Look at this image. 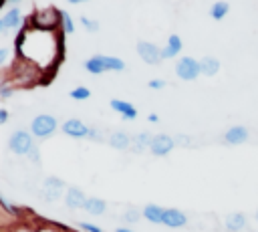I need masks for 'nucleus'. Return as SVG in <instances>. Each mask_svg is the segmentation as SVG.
<instances>
[{"mask_svg":"<svg viewBox=\"0 0 258 232\" xmlns=\"http://www.w3.org/2000/svg\"><path fill=\"white\" fill-rule=\"evenodd\" d=\"M8 147L10 151H14L16 155H28L30 149L34 147V139H32V133L24 131V129H16L10 139H8Z\"/></svg>","mask_w":258,"mask_h":232,"instance_id":"f257e3e1","label":"nucleus"},{"mask_svg":"<svg viewBox=\"0 0 258 232\" xmlns=\"http://www.w3.org/2000/svg\"><path fill=\"white\" fill-rule=\"evenodd\" d=\"M56 129V119L52 115H36L30 123V133L38 139H44L48 135H52Z\"/></svg>","mask_w":258,"mask_h":232,"instance_id":"f03ea898","label":"nucleus"},{"mask_svg":"<svg viewBox=\"0 0 258 232\" xmlns=\"http://www.w3.org/2000/svg\"><path fill=\"white\" fill-rule=\"evenodd\" d=\"M175 73L179 79L183 81H194L200 75V61L191 59V56H183L179 59V63L175 65Z\"/></svg>","mask_w":258,"mask_h":232,"instance_id":"7ed1b4c3","label":"nucleus"},{"mask_svg":"<svg viewBox=\"0 0 258 232\" xmlns=\"http://www.w3.org/2000/svg\"><path fill=\"white\" fill-rule=\"evenodd\" d=\"M173 147H175V139H173V137H169V135H165V133L153 135L151 145H149L151 153H153V155H159V157H161V155H167Z\"/></svg>","mask_w":258,"mask_h":232,"instance_id":"20e7f679","label":"nucleus"},{"mask_svg":"<svg viewBox=\"0 0 258 232\" xmlns=\"http://www.w3.org/2000/svg\"><path fill=\"white\" fill-rule=\"evenodd\" d=\"M137 52L143 59V63H147V65H157L161 61V50L153 42H145V40L137 42Z\"/></svg>","mask_w":258,"mask_h":232,"instance_id":"39448f33","label":"nucleus"},{"mask_svg":"<svg viewBox=\"0 0 258 232\" xmlns=\"http://www.w3.org/2000/svg\"><path fill=\"white\" fill-rule=\"evenodd\" d=\"M185 222H187V216L181 210H177V208H165L163 222L161 224H165L167 228H181V226H185Z\"/></svg>","mask_w":258,"mask_h":232,"instance_id":"423d86ee","label":"nucleus"},{"mask_svg":"<svg viewBox=\"0 0 258 232\" xmlns=\"http://www.w3.org/2000/svg\"><path fill=\"white\" fill-rule=\"evenodd\" d=\"M62 188H64V182H62V180H58V178H46L42 194H44V198H46L48 202H54V200L60 198Z\"/></svg>","mask_w":258,"mask_h":232,"instance_id":"0eeeda50","label":"nucleus"},{"mask_svg":"<svg viewBox=\"0 0 258 232\" xmlns=\"http://www.w3.org/2000/svg\"><path fill=\"white\" fill-rule=\"evenodd\" d=\"M62 131H64L67 135H71V137H87V135L91 133V129H89L83 121H79V119H69V121H64V123H62Z\"/></svg>","mask_w":258,"mask_h":232,"instance_id":"6e6552de","label":"nucleus"},{"mask_svg":"<svg viewBox=\"0 0 258 232\" xmlns=\"http://www.w3.org/2000/svg\"><path fill=\"white\" fill-rule=\"evenodd\" d=\"M224 139H226V143H230V145H240V143H244V141L248 139V129H246L244 125H234V127H230V129L226 131Z\"/></svg>","mask_w":258,"mask_h":232,"instance_id":"1a4fd4ad","label":"nucleus"},{"mask_svg":"<svg viewBox=\"0 0 258 232\" xmlns=\"http://www.w3.org/2000/svg\"><path fill=\"white\" fill-rule=\"evenodd\" d=\"M85 194L79 190V188H69L67 194H64V204L71 208V210H79V208H85Z\"/></svg>","mask_w":258,"mask_h":232,"instance_id":"9d476101","label":"nucleus"},{"mask_svg":"<svg viewBox=\"0 0 258 232\" xmlns=\"http://www.w3.org/2000/svg\"><path fill=\"white\" fill-rule=\"evenodd\" d=\"M111 109L117 111V113H121L125 119H135V117H137V109H135L131 103L121 101V99H113V101H111Z\"/></svg>","mask_w":258,"mask_h":232,"instance_id":"9b49d317","label":"nucleus"},{"mask_svg":"<svg viewBox=\"0 0 258 232\" xmlns=\"http://www.w3.org/2000/svg\"><path fill=\"white\" fill-rule=\"evenodd\" d=\"M163 212H165V208H161V206H157V204H147L141 214H143L145 220H149V222H153V224H161V222H163Z\"/></svg>","mask_w":258,"mask_h":232,"instance_id":"f8f14e48","label":"nucleus"},{"mask_svg":"<svg viewBox=\"0 0 258 232\" xmlns=\"http://www.w3.org/2000/svg\"><path fill=\"white\" fill-rule=\"evenodd\" d=\"M179 50H181V38H179L177 34H171L169 40H167V44H165L163 50H161V59H171V56H175Z\"/></svg>","mask_w":258,"mask_h":232,"instance_id":"ddd939ff","label":"nucleus"},{"mask_svg":"<svg viewBox=\"0 0 258 232\" xmlns=\"http://www.w3.org/2000/svg\"><path fill=\"white\" fill-rule=\"evenodd\" d=\"M244 226H246V216L244 214H240V212L228 214V218H226V230L228 232H240Z\"/></svg>","mask_w":258,"mask_h":232,"instance_id":"4468645a","label":"nucleus"},{"mask_svg":"<svg viewBox=\"0 0 258 232\" xmlns=\"http://www.w3.org/2000/svg\"><path fill=\"white\" fill-rule=\"evenodd\" d=\"M218 69H220V61L214 59V56H204V59L200 61V73H202V75L212 77V75L218 73Z\"/></svg>","mask_w":258,"mask_h":232,"instance_id":"2eb2a0df","label":"nucleus"},{"mask_svg":"<svg viewBox=\"0 0 258 232\" xmlns=\"http://www.w3.org/2000/svg\"><path fill=\"white\" fill-rule=\"evenodd\" d=\"M109 145L115 147V149H127V147L131 145V139H129L127 133L115 131V133H111V137H109Z\"/></svg>","mask_w":258,"mask_h":232,"instance_id":"dca6fc26","label":"nucleus"},{"mask_svg":"<svg viewBox=\"0 0 258 232\" xmlns=\"http://www.w3.org/2000/svg\"><path fill=\"white\" fill-rule=\"evenodd\" d=\"M85 210H87L89 214H93V216H101V214L107 210V204H105V200H101V198H87Z\"/></svg>","mask_w":258,"mask_h":232,"instance_id":"f3484780","label":"nucleus"},{"mask_svg":"<svg viewBox=\"0 0 258 232\" xmlns=\"http://www.w3.org/2000/svg\"><path fill=\"white\" fill-rule=\"evenodd\" d=\"M103 69L105 71H123L125 63L117 56H103Z\"/></svg>","mask_w":258,"mask_h":232,"instance_id":"a211bd4d","label":"nucleus"},{"mask_svg":"<svg viewBox=\"0 0 258 232\" xmlns=\"http://www.w3.org/2000/svg\"><path fill=\"white\" fill-rule=\"evenodd\" d=\"M2 20H4V28H14V26H18V22H20V10H18V8H10L8 14H6Z\"/></svg>","mask_w":258,"mask_h":232,"instance_id":"6ab92c4d","label":"nucleus"},{"mask_svg":"<svg viewBox=\"0 0 258 232\" xmlns=\"http://www.w3.org/2000/svg\"><path fill=\"white\" fill-rule=\"evenodd\" d=\"M228 2H216L212 8H210V16L216 18V20H222L226 14H228Z\"/></svg>","mask_w":258,"mask_h":232,"instance_id":"aec40b11","label":"nucleus"},{"mask_svg":"<svg viewBox=\"0 0 258 232\" xmlns=\"http://www.w3.org/2000/svg\"><path fill=\"white\" fill-rule=\"evenodd\" d=\"M85 69H87L89 73H93V75L103 73V71H105V69H103V56H93V59H89V61L85 63Z\"/></svg>","mask_w":258,"mask_h":232,"instance_id":"412c9836","label":"nucleus"},{"mask_svg":"<svg viewBox=\"0 0 258 232\" xmlns=\"http://www.w3.org/2000/svg\"><path fill=\"white\" fill-rule=\"evenodd\" d=\"M151 139H153V135H149L147 131L139 133V135L135 137V149H137V151H141V149L149 147V145H151Z\"/></svg>","mask_w":258,"mask_h":232,"instance_id":"4be33fe9","label":"nucleus"},{"mask_svg":"<svg viewBox=\"0 0 258 232\" xmlns=\"http://www.w3.org/2000/svg\"><path fill=\"white\" fill-rule=\"evenodd\" d=\"M71 97L77 99V101H83V99H89L91 97V91L87 87H77V89L71 91Z\"/></svg>","mask_w":258,"mask_h":232,"instance_id":"5701e85b","label":"nucleus"},{"mask_svg":"<svg viewBox=\"0 0 258 232\" xmlns=\"http://www.w3.org/2000/svg\"><path fill=\"white\" fill-rule=\"evenodd\" d=\"M125 220L127 222H137L139 220V210L137 208H127L125 210Z\"/></svg>","mask_w":258,"mask_h":232,"instance_id":"b1692460","label":"nucleus"},{"mask_svg":"<svg viewBox=\"0 0 258 232\" xmlns=\"http://www.w3.org/2000/svg\"><path fill=\"white\" fill-rule=\"evenodd\" d=\"M60 16H62V24H64V30H67V32H73V30H75V24H73L71 16H69L67 12H60Z\"/></svg>","mask_w":258,"mask_h":232,"instance_id":"393cba45","label":"nucleus"},{"mask_svg":"<svg viewBox=\"0 0 258 232\" xmlns=\"http://www.w3.org/2000/svg\"><path fill=\"white\" fill-rule=\"evenodd\" d=\"M81 22L87 26V30H91V32H97L99 30V24L95 22V20H89L87 16H81Z\"/></svg>","mask_w":258,"mask_h":232,"instance_id":"a878e982","label":"nucleus"},{"mask_svg":"<svg viewBox=\"0 0 258 232\" xmlns=\"http://www.w3.org/2000/svg\"><path fill=\"white\" fill-rule=\"evenodd\" d=\"M79 228H81V230H85V232H101V228H99V226L89 224V222H81V224H79Z\"/></svg>","mask_w":258,"mask_h":232,"instance_id":"bb28decb","label":"nucleus"},{"mask_svg":"<svg viewBox=\"0 0 258 232\" xmlns=\"http://www.w3.org/2000/svg\"><path fill=\"white\" fill-rule=\"evenodd\" d=\"M0 204H2V206H4V208H6L8 212H12V214L16 212V208H14V206H12V204H10V202H8V200H6L4 196H0Z\"/></svg>","mask_w":258,"mask_h":232,"instance_id":"cd10ccee","label":"nucleus"},{"mask_svg":"<svg viewBox=\"0 0 258 232\" xmlns=\"http://www.w3.org/2000/svg\"><path fill=\"white\" fill-rule=\"evenodd\" d=\"M163 85H165V83H163V81H159V79H153V81H149V87H151V89H161Z\"/></svg>","mask_w":258,"mask_h":232,"instance_id":"c85d7f7f","label":"nucleus"},{"mask_svg":"<svg viewBox=\"0 0 258 232\" xmlns=\"http://www.w3.org/2000/svg\"><path fill=\"white\" fill-rule=\"evenodd\" d=\"M10 95H12V89H10V87H2V89H0V97H2V99L10 97Z\"/></svg>","mask_w":258,"mask_h":232,"instance_id":"c756f323","label":"nucleus"},{"mask_svg":"<svg viewBox=\"0 0 258 232\" xmlns=\"http://www.w3.org/2000/svg\"><path fill=\"white\" fill-rule=\"evenodd\" d=\"M8 121V111L6 109H0V125Z\"/></svg>","mask_w":258,"mask_h":232,"instance_id":"7c9ffc66","label":"nucleus"},{"mask_svg":"<svg viewBox=\"0 0 258 232\" xmlns=\"http://www.w3.org/2000/svg\"><path fill=\"white\" fill-rule=\"evenodd\" d=\"M6 59H8V50H6V48H0V65H2Z\"/></svg>","mask_w":258,"mask_h":232,"instance_id":"2f4dec72","label":"nucleus"},{"mask_svg":"<svg viewBox=\"0 0 258 232\" xmlns=\"http://www.w3.org/2000/svg\"><path fill=\"white\" fill-rule=\"evenodd\" d=\"M175 143H181V145H187V143H189V137H183V135H179Z\"/></svg>","mask_w":258,"mask_h":232,"instance_id":"473e14b6","label":"nucleus"},{"mask_svg":"<svg viewBox=\"0 0 258 232\" xmlns=\"http://www.w3.org/2000/svg\"><path fill=\"white\" fill-rule=\"evenodd\" d=\"M28 155H30V159H32V161H38V153H36V147H32Z\"/></svg>","mask_w":258,"mask_h":232,"instance_id":"72a5a7b5","label":"nucleus"},{"mask_svg":"<svg viewBox=\"0 0 258 232\" xmlns=\"http://www.w3.org/2000/svg\"><path fill=\"white\" fill-rule=\"evenodd\" d=\"M147 119H149V121H151V123H155V121H157V119H159V117H157V115H155V113H151V115H149V117H147Z\"/></svg>","mask_w":258,"mask_h":232,"instance_id":"f704fd0d","label":"nucleus"},{"mask_svg":"<svg viewBox=\"0 0 258 232\" xmlns=\"http://www.w3.org/2000/svg\"><path fill=\"white\" fill-rule=\"evenodd\" d=\"M69 2H73V4H81V2H87V0H69Z\"/></svg>","mask_w":258,"mask_h":232,"instance_id":"c9c22d12","label":"nucleus"},{"mask_svg":"<svg viewBox=\"0 0 258 232\" xmlns=\"http://www.w3.org/2000/svg\"><path fill=\"white\" fill-rule=\"evenodd\" d=\"M2 30H6V28H4V20H0V32H2Z\"/></svg>","mask_w":258,"mask_h":232,"instance_id":"e433bc0d","label":"nucleus"},{"mask_svg":"<svg viewBox=\"0 0 258 232\" xmlns=\"http://www.w3.org/2000/svg\"><path fill=\"white\" fill-rule=\"evenodd\" d=\"M256 220H258V212H256Z\"/></svg>","mask_w":258,"mask_h":232,"instance_id":"4c0bfd02","label":"nucleus"}]
</instances>
